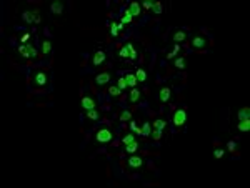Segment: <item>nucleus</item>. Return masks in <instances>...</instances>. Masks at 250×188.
Here are the masks:
<instances>
[{"label":"nucleus","mask_w":250,"mask_h":188,"mask_svg":"<svg viewBox=\"0 0 250 188\" xmlns=\"http://www.w3.org/2000/svg\"><path fill=\"white\" fill-rule=\"evenodd\" d=\"M130 117H132V113L128 112V110H123V112L120 113V120H122V121H125V120H130Z\"/></svg>","instance_id":"cd10ccee"},{"label":"nucleus","mask_w":250,"mask_h":188,"mask_svg":"<svg viewBox=\"0 0 250 188\" xmlns=\"http://www.w3.org/2000/svg\"><path fill=\"white\" fill-rule=\"evenodd\" d=\"M237 117H238V120H249L250 118V108H240L238 110V113H237Z\"/></svg>","instance_id":"4468645a"},{"label":"nucleus","mask_w":250,"mask_h":188,"mask_svg":"<svg viewBox=\"0 0 250 188\" xmlns=\"http://www.w3.org/2000/svg\"><path fill=\"white\" fill-rule=\"evenodd\" d=\"M117 87H119L120 90H125V88L128 87V85H127V82H125V78H123V77H122V78H119V82H117Z\"/></svg>","instance_id":"c85d7f7f"},{"label":"nucleus","mask_w":250,"mask_h":188,"mask_svg":"<svg viewBox=\"0 0 250 188\" xmlns=\"http://www.w3.org/2000/svg\"><path fill=\"white\" fill-rule=\"evenodd\" d=\"M135 77H137V80H139V82H145V78H147V73H145L144 68H137Z\"/></svg>","instance_id":"f3484780"},{"label":"nucleus","mask_w":250,"mask_h":188,"mask_svg":"<svg viewBox=\"0 0 250 188\" xmlns=\"http://www.w3.org/2000/svg\"><path fill=\"white\" fill-rule=\"evenodd\" d=\"M152 10H153L155 13H162V2H153Z\"/></svg>","instance_id":"c756f323"},{"label":"nucleus","mask_w":250,"mask_h":188,"mask_svg":"<svg viewBox=\"0 0 250 188\" xmlns=\"http://www.w3.org/2000/svg\"><path fill=\"white\" fill-rule=\"evenodd\" d=\"M110 32H112V35H114V37H117V35H119V29H117V23H112V25H110Z\"/></svg>","instance_id":"f704fd0d"},{"label":"nucleus","mask_w":250,"mask_h":188,"mask_svg":"<svg viewBox=\"0 0 250 188\" xmlns=\"http://www.w3.org/2000/svg\"><path fill=\"white\" fill-rule=\"evenodd\" d=\"M29 37H30V35H29V34H25L23 37H22V42H27V40H29Z\"/></svg>","instance_id":"a19ab883"},{"label":"nucleus","mask_w":250,"mask_h":188,"mask_svg":"<svg viewBox=\"0 0 250 188\" xmlns=\"http://www.w3.org/2000/svg\"><path fill=\"white\" fill-rule=\"evenodd\" d=\"M132 20H133V17L130 15V12H128V10H125V13H123V17H122V23L125 25V23H130Z\"/></svg>","instance_id":"412c9836"},{"label":"nucleus","mask_w":250,"mask_h":188,"mask_svg":"<svg viewBox=\"0 0 250 188\" xmlns=\"http://www.w3.org/2000/svg\"><path fill=\"white\" fill-rule=\"evenodd\" d=\"M142 163H144V160L140 158V157H137V155H133V157L128 158V167L130 168H140Z\"/></svg>","instance_id":"20e7f679"},{"label":"nucleus","mask_w":250,"mask_h":188,"mask_svg":"<svg viewBox=\"0 0 250 188\" xmlns=\"http://www.w3.org/2000/svg\"><path fill=\"white\" fill-rule=\"evenodd\" d=\"M237 128L240 130V132H249L250 130V118L249 120H240L238 121V125H237Z\"/></svg>","instance_id":"dca6fc26"},{"label":"nucleus","mask_w":250,"mask_h":188,"mask_svg":"<svg viewBox=\"0 0 250 188\" xmlns=\"http://www.w3.org/2000/svg\"><path fill=\"white\" fill-rule=\"evenodd\" d=\"M185 37H187L185 32H175V34H174V40H175V42H183Z\"/></svg>","instance_id":"6ab92c4d"},{"label":"nucleus","mask_w":250,"mask_h":188,"mask_svg":"<svg viewBox=\"0 0 250 188\" xmlns=\"http://www.w3.org/2000/svg\"><path fill=\"white\" fill-rule=\"evenodd\" d=\"M42 50H43V53H48V52L52 50V43L48 42V40H45V42L42 43Z\"/></svg>","instance_id":"a878e982"},{"label":"nucleus","mask_w":250,"mask_h":188,"mask_svg":"<svg viewBox=\"0 0 250 188\" xmlns=\"http://www.w3.org/2000/svg\"><path fill=\"white\" fill-rule=\"evenodd\" d=\"M95 138H97L98 143H107L112 140V132L109 128H100L97 132V135H95Z\"/></svg>","instance_id":"f03ea898"},{"label":"nucleus","mask_w":250,"mask_h":188,"mask_svg":"<svg viewBox=\"0 0 250 188\" xmlns=\"http://www.w3.org/2000/svg\"><path fill=\"white\" fill-rule=\"evenodd\" d=\"M35 82H37V85L43 87V85L47 83V75H45V72H37V73H35Z\"/></svg>","instance_id":"1a4fd4ad"},{"label":"nucleus","mask_w":250,"mask_h":188,"mask_svg":"<svg viewBox=\"0 0 250 188\" xmlns=\"http://www.w3.org/2000/svg\"><path fill=\"white\" fill-rule=\"evenodd\" d=\"M109 80H110V75H109V73L105 72V73H98L97 78H95V82H97L98 85H105Z\"/></svg>","instance_id":"f8f14e48"},{"label":"nucleus","mask_w":250,"mask_h":188,"mask_svg":"<svg viewBox=\"0 0 250 188\" xmlns=\"http://www.w3.org/2000/svg\"><path fill=\"white\" fill-rule=\"evenodd\" d=\"M160 100L162 102H169V98H170V88L169 87H163V88H160Z\"/></svg>","instance_id":"2eb2a0df"},{"label":"nucleus","mask_w":250,"mask_h":188,"mask_svg":"<svg viewBox=\"0 0 250 188\" xmlns=\"http://www.w3.org/2000/svg\"><path fill=\"white\" fill-rule=\"evenodd\" d=\"M128 12H130L132 17H139L140 12H142V9H140V5L137 4V2H132V4L128 5Z\"/></svg>","instance_id":"423d86ee"},{"label":"nucleus","mask_w":250,"mask_h":188,"mask_svg":"<svg viewBox=\"0 0 250 188\" xmlns=\"http://www.w3.org/2000/svg\"><path fill=\"white\" fill-rule=\"evenodd\" d=\"M127 48H128V52H130V59H135L137 52H135V48H133V45H132V43H127Z\"/></svg>","instance_id":"473e14b6"},{"label":"nucleus","mask_w":250,"mask_h":188,"mask_svg":"<svg viewBox=\"0 0 250 188\" xmlns=\"http://www.w3.org/2000/svg\"><path fill=\"white\" fill-rule=\"evenodd\" d=\"M122 142H123V145H128V143L135 142V137H133V135H125V137L122 138Z\"/></svg>","instance_id":"bb28decb"},{"label":"nucleus","mask_w":250,"mask_h":188,"mask_svg":"<svg viewBox=\"0 0 250 188\" xmlns=\"http://www.w3.org/2000/svg\"><path fill=\"white\" fill-rule=\"evenodd\" d=\"M153 125H155V128L163 130V128H165V121H163V120H155V121H153Z\"/></svg>","instance_id":"2f4dec72"},{"label":"nucleus","mask_w":250,"mask_h":188,"mask_svg":"<svg viewBox=\"0 0 250 188\" xmlns=\"http://www.w3.org/2000/svg\"><path fill=\"white\" fill-rule=\"evenodd\" d=\"M137 128H139V127H137V123H135V121H132V123H130V130H132V132H135Z\"/></svg>","instance_id":"58836bf2"},{"label":"nucleus","mask_w":250,"mask_h":188,"mask_svg":"<svg viewBox=\"0 0 250 188\" xmlns=\"http://www.w3.org/2000/svg\"><path fill=\"white\" fill-rule=\"evenodd\" d=\"M120 92H122V90H120L119 87H115V85H112V87L109 88V93H110L112 97H119V95H120Z\"/></svg>","instance_id":"5701e85b"},{"label":"nucleus","mask_w":250,"mask_h":188,"mask_svg":"<svg viewBox=\"0 0 250 188\" xmlns=\"http://www.w3.org/2000/svg\"><path fill=\"white\" fill-rule=\"evenodd\" d=\"M178 48H180V47H178V43H177V45H175V48H174V52H170V53L167 55V59H174L175 55L178 53Z\"/></svg>","instance_id":"72a5a7b5"},{"label":"nucleus","mask_w":250,"mask_h":188,"mask_svg":"<svg viewBox=\"0 0 250 188\" xmlns=\"http://www.w3.org/2000/svg\"><path fill=\"white\" fill-rule=\"evenodd\" d=\"M87 117L92 118V120H98V112H97L95 108H93V110H89V112H87Z\"/></svg>","instance_id":"393cba45"},{"label":"nucleus","mask_w":250,"mask_h":188,"mask_svg":"<svg viewBox=\"0 0 250 188\" xmlns=\"http://www.w3.org/2000/svg\"><path fill=\"white\" fill-rule=\"evenodd\" d=\"M205 38L204 37H200V35H197V37H194V40H192V45L195 47V48H204L205 47Z\"/></svg>","instance_id":"6e6552de"},{"label":"nucleus","mask_w":250,"mask_h":188,"mask_svg":"<svg viewBox=\"0 0 250 188\" xmlns=\"http://www.w3.org/2000/svg\"><path fill=\"white\" fill-rule=\"evenodd\" d=\"M142 5H144L145 9H152V7H153V2H150V0H145Z\"/></svg>","instance_id":"4c0bfd02"},{"label":"nucleus","mask_w":250,"mask_h":188,"mask_svg":"<svg viewBox=\"0 0 250 188\" xmlns=\"http://www.w3.org/2000/svg\"><path fill=\"white\" fill-rule=\"evenodd\" d=\"M80 103H82V107H84L87 112H89V110H93V108H95V102H93L90 97H84Z\"/></svg>","instance_id":"39448f33"},{"label":"nucleus","mask_w":250,"mask_h":188,"mask_svg":"<svg viewBox=\"0 0 250 188\" xmlns=\"http://www.w3.org/2000/svg\"><path fill=\"white\" fill-rule=\"evenodd\" d=\"M153 138L155 140H160V137H162V130H158V128H155V132H153Z\"/></svg>","instance_id":"c9c22d12"},{"label":"nucleus","mask_w":250,"mask_h":188,"mask_svg":"<svg viewBox=\"0 0 250 188\" xmlns=\"http://www.w3.org/2000/svg\"><path fill=\"white\" fill-rule=\"evenodd\" d=\"M50 10H52V13H55V15H60V13H62V10H64V5L60 4V2H52Z\"/></svg>","instance_id":"9b49d317"},{"label":"nucleus","mask_w":250,"mask_h":188,"mask_svg":"<svg viewBox=\"0 0 250 188\" xmlns=\"http://www.w3.org/2000/svg\"><path fill=\"white\" fill-rule=\"evenodd\" d=\"M18 52H20V55H23L25 59H35L38 55V52H37V48H35L34 45H30V43H23V45H20L18 47Z\"/></svg>","instance_id":"f257e3e1"},{"label":"nucleus","mask_w":250,"mask_h":188,"mask_svg":"<svg viewBox=\"0 0 250 188\" xmlns=\"http://www.w3.org/2000/svg\"><path fill=\"white\" fill-rule=\"evenodd\" d=\"M233 148H235V142H229V150L232 151Z\"/></svg>","instance_id":"ea45409f"},{"label":"nucleus","mask_w":250,"mask_h":188,"mask_svg":"<svg viewBox=\"0 0 250 188\" xmlns=\"http://www.w3.org/2000/svg\"><path fill=\"white\" fill-rule=\"evenodd\" d=\"M213 157H215V158H222V157H224V150H215L213 151Z\"/></svg>","instance_id":"e433bc0d"},{"label":"nucleus","mask_w":250,"mask_h":188,"mask_svg":"<svg viewBox=\"0 0 250 188\" xmlns=\"http://www.w3.org/2000/svg\"><path fill=\"white\" fill-rule=\"evenodd\" d=\"M117 29H119V32L123 29V23H122V22H120V23H117Z\"/></svg>","instance_id":"79ce46f5"},{"label":"nucleus","mask_w":250,"mask_h":188,"mask_svg":"<svg viewBox=\"0 0 250 188\" xmlns=\"http://www.w3.org/2000/svg\"><path fill=\"white\" fill-rule=\"evenodd\" d=\"M139 98H140V90L139 88H133L130 92V102H139Z\"/></svg>","instance_id":"a211bd4d"},{"label":"nucleus","mask_w":250,"mask_h":188,"mask_svg":"<svg viewBox=\"0 0 250 188\" xmlns=\"http://www.w3.org/2000/svg\"><path fill=\"white\" fill-rule=\"evenodd\" d=\"M105 57H107V55L103 53L102 50H98L97 53L93 55V60H92V62H93V65H102V63L105 62Z\"/></svg>","instance_id":"0eeeda50"},{"label":"nucleus","mask_w":250,"mask_h":188,"mask_svg":"<svg viewBox=\"0 0 250 188\" xmlns=\"http://www.w3.org/2000/svg\"><path fill=\"white\" fill-rule=\"evenodd\" d=\"M123 78H125V82H127L128 87H132V88H135L137 82H139V80H137V77H135V73H127Z\"/></svg>","instance_id":"9d476101"},{"label":"nucleus","mask_w":250,"mask_h":188,"mask_svg":"<svg viewBox=\"0 0 250 188\" xmlns=\"http://www.w3.org/2000/svg\"><path fill=\"white\" fill-rule=\"evenodd\" d=\"M185 120H187V112L183 108H178L177 112L174 113V123L177 127H182L183 123H185Z\"/></svg>","instance_id":"7ed1b4c3"},{"label":"nucleus","mask_w":250,"mask_h":188,"mask_svg":"<svg viewBox=\"0 0 250 188\" xmlns=\"http://www.w3.org/2000/svg\"><path fill=\"white\" fill-rule=\"evenodd\" d=\"M140 130H142V135H144V137H148V135H150V123H148V121H145Z\"/></svg>","instance_id":"4be33fe9"},{"label":"nucleus","mask_w":250,"mask_h":188,"mask_svg":"<svg viewBox=\"0 0 250 188\" xmlns=\"http://www.w3.org/2000/svg\"><path fill=\"white\" fill-rule=\"evenodd\" d=\"M174 63H175V67H177V68H185V60H183L182 57H180V59H177Z\"/></svg>","instance_id":"7c9ffc66"},{"label":"nucleus","mask_w":250,"mask_h":188,"mask_svg":"<svg viewBox=\"0 0 250 188\" xmlns=\"http://www.w3.org/2000/svg\"><path fill=\"white\" fill-rule=\"evenodd\" d=\"M22 18L27 22V23H32V22H35V18H37V12H23L22 13Z\"/></svg>","instance_id":"ddd939ff"},{"label":"nucleus","mask_w":250,"mask_h":188,"mask_svg":"<svg viewBox=\"0 0 250 188\" xmlns=\"http://www.w3.org/2000/svg\"><path fill=\"white\" fill-rule=\"evenodd\" d=\"M119 55H120V57H122V59H127V57H130V52H128L127 45H125V47H122V48H120Z\"/></svg>","instance_id":"b1692460"},{"label":"nucleus","mask_w":250,"mask_h":188,"mask_svg":"<svg viewBox=\"0 0 250 188\" xmlns=\"http://www.w3.org/2000/svg\"><path fill=\"white\" fill-rule=\"evenodd\" d=\"M137 148H139V143L137 142H132V143H128V145H125V150H127L128 153H133Z\"/></svg>","instance_id":"aec40b11"}]
</instances>
